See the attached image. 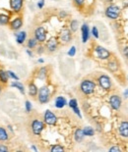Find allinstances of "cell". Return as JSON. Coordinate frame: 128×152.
<instances>
[{"label":"cell","mask_w":128,"mask_h":152,"mask_svg":"<svg viewBox=\"0 0 128 152\" xmlns=\"http://www.w3.org/2000/svg\"><path fill=\"white\" fill-rule=\"evenodd\" d=\"M81 32H82V41L86 43L90 37V28L87 24H83L81 27Z\"/></svg>","instance_id":"15"},{"label":"cell","mask_w":128,"mask_h":152,"mask_svg":"<svg viewBox=\"0 0 128 152\" xmlns=\"http://www.w3.org/2000/svg\"><path fill=\"white\" fill-rule=\"evenodd\" d=\"M123 54H124V56L128 59V46H126V47L123 49Z\"/></svg>","instance_id":"40"},{"label":"cell","mask_w":128,"mask_h":152,"mask_svg":"<svg viewBox=\"0 0 128 152\" xmlns=\"http://www.w3.org/2000/svg\"><path fill=\"white\" fill-rule=\"evenodd\" d=\"M37 45V40L35 37H31V38H29L28 40V47L30 48V49H34V48H36Z\"/></svg>","instance_id":"26"},{"label":"cell","mask_w":128,"mask_h":152,"mask_svg":"<svg viewBox=\"0 0 128 152\" xmlns=\"http://www.w3.org/2000/svg\"><path fill=\"white\" fill-rule=\"evenodd\" d=\"M92 34L96 37V38H99V30H98V28H97V27H93Z\"/></svg>","instance_id":"33"},{"label":"cell","mask_w":128,"mask_h":152,"mask_svg":"<svg viewBox=\"0 0 128 152\" xmlns=\"http://www.w3.org/2000/svg\"><path fill=\"white\" fill-rule=\"evenodd\" d=\"M46 68H41V69H39V74H37V76H39V78L41 79V80H43V79L46 78Z\"/></svg>","instance_id":"28"},{"label":"cell","mask_w":128,"mask_h":152,"mask_svg":"<svg viewBox=\"0 0 128 152\" xmlns=\"http://www.w3.org/2000/svg\"><path fill=\"white\" fill-rule=\"evenodd\" d=\"M105 16L109 19L116 20L119 17V15H120V8L118 6L111 4V5H109L105 8Z\"/></svg>","instance_id":"4"},{"label":"cell","mask_w":128,"mask_h":152,"mask_svg":"<svg viewBox=\"0 0 128 152\" xmlns=\"http://www.w3.org/2000/svg\"><path fill=\"white\" fill-rule=\"evenodd\" d=\"M50 151L52 152H61V151H64V147L61 146V145L59 144H55L53 146L50 148Z\"/></svg>","instance_id":"29"},{"label":"cell","mask_w":128,"mask_h":152,"mask_svg":"<svg viewBox=\"0 0 128 152\" xmlns=\"http://www.w3.org/2000/svg\"><path fill=\"white\" fill-rule=\"evenodd\" d=\"M124 96H125V97H128V89L125 90V92H124Z\"/></svg>","instance_id":"42"},{"label":"cell","mask_w":128,"mask_h":152,"mask_svg":"<svg viewBox=\"0 0 128 152\" xmlns=\"http://www.w3.org/2000/svg\"><path fill=\"white\" fill-rule=\"evenodd\" d=\"M84 133H83V130L82 129H77L76 131H75V133H74V138L75 140H76L77 142H81L82 140L84 139Z\"/></svg>","instance_id":"20"},{"label":"cell","mask_w":128,"mask_h":152,"mask_svg":"<svg viewBox=\"0 0 128 152\" xmlns=\"http://www.w3.org/2000/svg\"><path fill=\"white\" fill-rule=\"evenodd\" d=\"M39 63H43V59H39Z\"/></svg>","instance_id":"43"},{"label":"cell","mask_w":128,"mask_h":152,"mask_svg":"<svg viewBox=\"0 0 128 152\" xmlns=\"http://www.w3.org/2000/svg\"><path fill=\"white\" fill-rule=\"evenodd\" d=\"M68 104H69V107L72 108V109H73L74 107H77V106H78V102H77V100H76L75 98L71 99V100L69 101V103H68Z\"/></svg>","instance_id":"32"},{"label":"cell","mask_w":128,"mask_h":152,"mask_svg":"<svg viewBox=\"0 0 128 152\" xmlns=\"http://www.w3.org/2000/svg\"><path fill=\"white\" fill-rule=\"evenodd\" d=\"M73 111H74V113L76 114V115L79 117V118H82V115H81L80 110H79L78 106H77V107H74V108H73Z\"/></svg>","instance_id":"36"},{"label":"cell","mask_w":128,"mask_h":152,"mask_svg":"<svg viewBox=\"0 0 128 152\" xmlns=\"http://www.w3.org/2000/svg\"><path fill=\"white\" fill-rule=\"evenodd\" d=\"M66 104H67V101L63 96H58L55 99V107L58 108V109H62Z\"/></svg>","instance_id":"16"},{"label":"cell","mask_w":128,"mask_h":152,"mask_svg":"<svg viewBox=\"0 0 128 152\" xmlns=\"http://www.w3.org/2000/svg\"><path fill=\"white\" fill-rule=\"evenodd\" d=\"M46 30L43 27H37L34 32V37L37 40V42L43 43L46 40Z\"/></svg>","instance_id":"6"},{"label":"cell","mask_w":128,"mask_h":152,"mask_svg":"<svg viewBox=\"0 0 128 152\" xmlns=\"http://www.w3.org/2000/svg\"><path fill=\"white\" fill-rule=\"evenodd\" d=\"M10 8L14 13H20L23 10L24 0H9Z\"/></svg>","instance_id":"10"},{"label":"cell","mask_w":128,"mask_h":152,"mask_svg":"<svg viewBox=\"0 0 128 152\" xmlns=\"http://www.w3.org/2000/svg\"><path fill=\"white\" fill-rule=\"evenodd\" d=\"M59 38H60V41L63 43H68L71 41L72 39V32L68 28H63L60 32V34H59Z\"/></svg>","instance_id":"11"},{"label":"cell","mask_w":128,"mask_h":152,"mask_svg":"<svg viewBox=\"0 0 128 152\" xmlns=\"http://www.w3.org/2000/svg\"><path fill=\"white\" fill-rule=\"evenodd\" d=\"M9 139V134H8L6 129L3 127H0V142H5Z\"/></svg>","instance_id":"19"},{"label":"cell","mask_w":128,"mask_h":152,"mask_svg":"<svg viewBox=\"0 0 128 152\" xmlns=\"http://www.w3.org/2000/svg\"><path fill=\"white\" fill-rule=\"evenodd\" d=\"M109 151L110 152H113V151H116V152H120L121 149L119 148L118 146H112L111 148H109Z\"/></svg>","instance_id":"38"},{"label":"cell","mask_w":128,"mask_h":152,"mask_svg":"<svg viewBox=\"0 0 128 152\" xmlns=\"http://www.w3.org/2000/svg\"><path fill=\"white\" fill-rule=\"evenodd\" d=\"M109 69L111 72H115L118 69V64L116 61H109Z\"/></svg>","instance_id":"27"},{"label":"cell","mask_w":128,"mask_h":152,"mask_svg":"<svg viewBox=\"0 0 128 152\" xmlns=\"http://www.w3.org/2000/svg\"><path fill=\"white\" fill-rule=\"evenodd\" d=\"M43 6H45V0H39V1L37 2V7H39V9H41V8H43Z\"/></svg>","instance_id":"37"},{"label":"cell","mask_w":128,"mask_h":152,"mask_svg":"<svg viewBox=\"0 0 128 152\" xmlns=\"http://www.w3.org/2000/svg\"><path fill=\"white\" fill-rule=\"evenodd\" d=\"M23 26V19L22 17H16L9 23V27L12 30H19Z\"/></svg>","instance_id":"13"},{"label":"cell","mask_w":128,"mask_h":152,"mask_svg":"<svg viewBox=\"0 0 128 152\" xmlns=\"http://www.w3.org/2000/svg\"><path fill=\"white\" fill-rule=\"evenodd\" d=\"M75 54H76V47H75V46H72V47L70 48L69 51H68V55L73 57V56H75Z\"/></svg>","instance_id":"34"},{"label":"cell","mask_w":128,"mask_h":152,"mask_svg":"<svg viewBox=\"0 0 128 152\" xmlns=\"http://www.w3.org/2000/svg\"><path fill=\"white\" fill-rule=\"evenodd\" d=\"M32 149H34V150H35V151H37V149L36 148V147H35V146H34V145H33V146H32Z\"/></svg>","instance_id":"44"},{"label":"cell","mask_w":128,"mask_h":152,"mask_svg":"<svg viewBox=\"0 0 128 152\" xmlns=\"http://www.w3.org/2000/svg\"><path fill=\"white\" fill-rule=\"evenodd\" d=\"M98 83L103 89L110 90V89H111V80L107 75H101L98 79Z\"/></svg>","instance_id":"5"},{"label":"cell","mask_w":128,"mask_h":152,"mask_svg":"<svg viewBox=\"0 0 128 152\" xmlns=\"http://www.w3.org/2000/svg\"><path fill=\"white\" fill-rule=\"evenodd\" d=\"M95 52H96L97 57H98L99 59H101V60H107V59H109L110 57V52L101 45L96 46Z\"/></svg>","instance_id":"7"},{"label":"cell","mask_w":128,"mask_h":152,"mask_svg":"<svg viewBox=\"0 0 128 152\" xmlns=\"http://www.w3.org/2000/svg\"><path fill=\"white\" fill-rule=\"evenodd\" d=\"M43 121L46 125L48 126H54L57 122V118L55 114L50 110H46L45 112V116H43Z\"/></svg>","instance_id":"8"},{"label":"cell","mask_w":128,"mask_h":152,"mask_svg":"<svg viewBox=\"0 0 128 152\" xmlns=\"http://www.w3.org/2000/svg\"><path fill=\"white\" fill-rule=\"evenodd\" d=\"M118 132L122 137H128V122L127 121H123L121 122L120 126L118 128Z\"/></svg>","instance_id":"14"},{"label":"cell","mask_w":128,"mask_h":152,"mask_svg":"<svg viewBox=\"0 0 128 152\" xmlns=\"http://www.w3.org/2000/svg\"><path fill=\"white\" fill-rule=\"evenodd\" d=\"M37 92H39V89H37V85L34 83H30V85H29V94L32 97H36L37 95Z\"/></svg>","instance_id":"17"},{"label":"cell","mask_w":128,"mask_h":152,"mask_svg":"<svg viewBox=\"0 0 128 152\" xmlns=\"http://www.w3.org/2000/svg\"><path fill=\"white\" fill-rule=\"evenodd\" d=\"M58 44H59L58 39H57L56 37H50L47 42H46L45 48L48 50V52H54V51H56L57 47H58Z\"/></svg>","instance_id":"12"},{"label":"cell","mask_w":128,"mask_h":152,"mask_svg":"<svg viewBox=\"0 0 128 152\" xmlns=\"http://www.w3.org/2000/svg\"><path fill=\"white\" fill-rule=\"evenodd\" d=\"M27 38V32H20L16 34V41L19 44H23Z\"/></svg>","instance_id":"18"},{"label":"cell","mask_w":128,"mask_h":152,"mask_svg":"<svg viewBox=\"0 0 128 152\" xmlns=\"http://www.w3.org/2000/svg\"><path fill=\"white\" fill-rule=\"evenodd\" d=\"M79 28V22L77 20H72L71 23H70V30L72 32H76L78 30Z\"/></svg>","instance_id":"25"},{"label":"cell","mask_w":128,"mask_h":152,"mask_svg":"<svg viewBox=\"0 0 128 152\" xmlns=\"http://www.w3.org/2000/svg\"><path fill=\"white\" fill-rule=\"evenodd\" d=\"M109 104L110 107L115 111H118L121 107V98L117 94H112L109 97Z\"/></svg>","instance_id":"9"},{"label":"cell","mask_w":128,"mask_h":152,"mask_svg":"<svg viewBox=\"0 0 128 152\" xmlns=\"http://www.w3.org/2000/svg\"><path fill=\"white\" fill-rule=\"evenodd\" d=\"M83 133L85 136H93L95 134V130L92 127H85L83 129Z\"/></svg>","instance_id":"24"},{"label":"cell","mask_w":128,"mask_h":152,"mask_svg":"<svg viewBox=\"0 0 128 152\" xmlns=\"http://www.w3.org/2000/svg\"><path fill=\"white\" fill-rule=\"evenodd\" d=\"M26 110H27L28 113H30L31 111H32V104H31L30 101H26Z\"/></svg>","instance_id":"35"},{"label":"cell","mask_w":128,"mask_h":152,"mask_svg":"<svg viewBox=\"0 0 128 152\" xmlns=\"http://www.w3.org/2000/svg\"><path fill=\"white\" fill-rule=\"evenodd\" d=\"M7 74H8V77L11 79H13V80H15V81H18L19 80V78H18V76H17L16 74H15L14 72H12V71H8L7 72Z\"/></svg>","instance_id":"31"},{"label":"cell","mask_w":128,"mask_h":152,"mask_svg":"<svg viewBox=\"0 0 128 152\" xmlns=\"http://www.w3.org/2000/svg\"><path fill=\"white\" fill-rule=\"evenodd\" d=\"M27 53L29 54V56H31V57L33 56V53H32V51H31V50H27Z\"/></svg>","instance_id":"41"},{"label":"cell","mask_w":128,"mask_h":152,"mask_svg":"<svg viewBox=\"0 0 128 152\" xmlns=\"http://www.w3.org/2000/svg\"><path fill=\"white\" fill-rule=\"evenodd\" d=\"M107 2H112V1H114V0H105Z\"/></svg>","instance_id":"45"},{"label":"cell","mask_w":128,"mask_h":152,"mask_svg":"<svg viewBox=\"0 0 128 152\" xmlns=\"http://www.w3.org/2000/svg\"><path fill=\"white\" fill-rule=\"evenodd\" d=\"M45 129V123L41 119H33L31 122V131L35 135H39Z\"/></svg>","instance_id":"2"},{"label":"cell","mask_w":128,"mask_h":152,"mask_svg":"<svg viewBox=\"0 0 128 152\" xmlns=\"http://www.w3.org/2000/svg\"><path fill=\"white\" fill-rule=\"evenodd\" d=\"M10 85L12 87H16V89H18L20 91H21L22 94H25V87H24V85H22L20 81H12Z\"/></svg>","instance_id":"23"},{"label":"cell","mask_w":128,"mask_h":152,"mask_svg":"<svg viewBox=\"0 0 128 152\" xmlns=\"http://www.w3.org/2000/svg\"><path fill=\"white\" fill-rule=\"evenodd\" d=\"M4 151H8V147L5 146L4 144H0V152H4Z\"/></svg>","instance_id":"39"},{"label":"cell","mask_w":128,"mask_h":152,"mask_svg":"<svg viewBox=\"0 0 128 152\" xmlns=\"http://www.w3.org/2000/svg\"><path fill=\"white\" fill-rule=\"evenodd\" d=\"M96 89V83L92 80H84L80 85V90L84 95H91Z\"/></svg>","instance_id":"1"},{"label":"cell","mask_w":128,"mask_h":152,"mask_svg":"<svg viewBox=\"0 0 128 152\" xmlns=\"http://www.w3.org/2000/svg\"><path fill=\"white\" fill-rule=\"evenodd\" d=\"M74 1V4L76 7L78 8H82L84 5H85V1L86 0H73Z\"/></svg>","instance_id":"30"},{"label":"cell","mask_w":128,"mask_h":152,"mask_svg":"<svg viewBox=\"0 0 128 152\" xmlns=\"http://www.w3.org/2000/svg\"><path fill=\"white\" fill-rule=\"evenodd\" d=\"M1 91H2V87L0 85V93H1Z\"/></svg>","instance_id":"46"},{"label":"cell","mask_w":128,"mask_h":152,"mask_svg":"<svg viewBox=\"0 0 128 152\" xmlns=\"http://www.w3.org/2000/svg\"><path fill=\"white\" fill-rule=\"evenodd\" d=\"M37 99H39V103L41 104H45L49 101L50 99V90L48 89V87H41L39 89V92H37Z\"/></svg>","instance_id":"3"},{"label":"cell","mask_w":128,"mask_h":152,"mask_svg":"<svg viewBox=\"0 0 128 152\" xmlns=\"http://www.w3.org/2000/svg\"><path fill=\"white\" fill-rule=\"evenodd\" d=\"M8 80H9V77H8L7 72L0 69V81L2 83H4V85H6V83H8Z\"/></svg>","instance_id":"21"},{"label":"cell","mask_w":128,"mask_h":152,"mask_svg":"<svg viewBox=\"0 0 128 152\" xmlns=\"http://www.w3.org/2000/svg\"><path fill=\"white\" fill-rule=\"evenodd\" d=\"M10 23V17L6 14H0V25L7 26Z\"/></svg>","instance_id":"22"}]
</instances>
